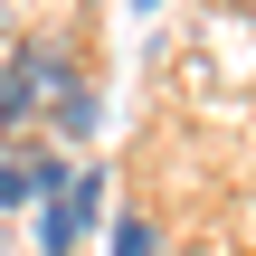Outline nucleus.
<instances>
[{"label": "nucleus", "instance_id": "nucleus-7", "mask_svg": "<svg viewBox=\"0 0 256 256\" xmlns=\"http://www.w3.org/2000/svg\"><path fill=\"white\" fill-rule=\"evenodd\" d=\"M133 10H162V0H133Z\"/></svg>", "mask_w": 256, "mask_h": 256}, {"label": "nucleus", "instance_id": "nucleus-6", "mask_svg": "<svg viewBox=\"0 0 256 256\" xmlns=\"http://www.w3.org/2000/svg\"><path fill=\"white\" fill-rule=\"evenodd\" d=\"M0 38H10V0H0Z\"/></svg>", "mask_w": 256, "mask_h": 256}, {"label": "nucleus", "instance_id": "nucleus-1", "mask_svg": "<svg viewBox=\"0 0 256 256\" xmlns=\"http://www.w3.org/2000/svg\"><path fill=\"white\" fill-rule=\"evenodd\" d=\"M66 86H76V48H66V38H19V48L0 57V124H10V133H38V124L66 104Z\"/></svg>", "mask_w": 256, "mask_h": 256}, {"label": "nucleus", "instance_id": "nucleus-4", "mask_svg": "<svg viewBox=\"0 0 256 256\" xmlns=\"http://www.w3.org/2000/svg\"><path fill=\"white\" fill-rule=\"evenodd\" d=\"M104 256H162V218H152V209H124L114 238H104Z\"/></svg>", "mask_w": 256, "mask_h": 256}, {"label": "nucleus", "instance_id": "nucleus-3", "mask_svg": "<svg viewBox=\"0 0 256 256\" xmlns=\"http://www.w3.org/2000/svg\"><path fill=\"white\" fill-rule=\"evenodd\" d=\"M48 124H57V133H66V142H95V133H104V95H95V86H86V76H76V86H66V104H57V114H48Z\"/></svg>", "mask_w": 256, "mask_h": 256}, {"label": "nucleus", "instance_id": "nucleus-5", "mask_svg": "<svg viewBox=\"0 0 256 256\" xmlns=\"http://www.w3.org/2000/svg\"><path fill=\"white\" fill-rule=\"evenodd\" d=\"M19 171H28V209L66 190V152H48V142H28V162H19Z\"/></svg>", "mask_w": 256, "mask_h": 256}, {"label": "nucleus", "instance_id": "nucleus-2", "mask_svg": "<svg viewBox=\"0 0 256 256\" xmlns=\"http://www.w3.org/2000/svg\"><path fill=\"white\" fill-rule=\"evenodd\" d=\"M95 218H104V171H95V162H76V171H66V190H57V200H38V256H76Z\"/></svg>", "mask_w": 256, "mask_h": 256}]
</instances>
